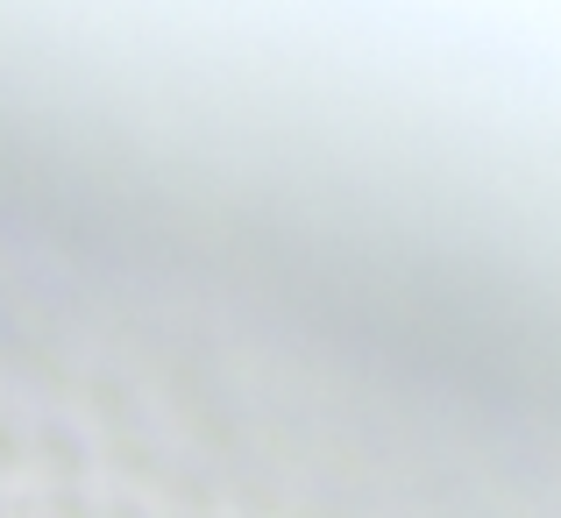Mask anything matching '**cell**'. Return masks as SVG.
Instances as JSON below:
<instances>
[{
	"mask_svg": "<svg viewBox=\"0 0 561 518\" xmlns=\"http://www.w3.org/2000/svg\"><path fill=\"white\" fill-rule=\"evenodd\" d=\"M0 518H65V511H57L50 497H28V505H8V511H0Z\"/></svg>",
	"mask_w": 561,
	"mask_h": 518,
	"instance_id": "obj_1",
	"label": "cell"
}]
</instances>
